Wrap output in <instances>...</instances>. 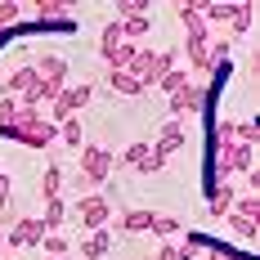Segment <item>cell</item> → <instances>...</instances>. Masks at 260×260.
Wrapping results in <instances>:
<instances>
[{
    "mask_svg": "<svg viewBox=\"0 0 260 260\" xmlns=\"http://www.w3.org/2000/svg\"><path fill=\"white\" fill-rule=\"evenodd\" d=\"M36 14H41V18H68L72 9H68V5H58V0H41V5H36Z\"/></svg>",
    "mask_w": 260,
    "mask_h": 260,
    "instance_id": "obj_30",
    "label": "cell"
},
{
    "mask_svg": "<svg viewBox=\"0 0 260 260\" xmlns=\"http://www.w3.org/2000/svg\"><path fill=\"white\" fill-rule=\"evenodd\" d=\"M117 14H121V18H135V14H148V5H144V0H121Z\"/></svg>",
    "mask_w": 260,
    "mask_h": 260,
    "instance_id": "obj_32",
    "label": "cell"
},
{
    "mask_svg": "<svg viewBox=\"0 0 260 260\" xmlns=\"http://www.w3.org/2000/svg\"><path fill=\"white\" fill-rule=\"evenodd\" d=\"M90 99H94V85H85V81H81V85H63V90L54 94L50 117H45V121H50V126H63V121H72Z\"/></svg>",
    "mask_w": 260,
    "mask_h": 260,
    "instance_id": "obj_3",
    "label": "cell"
},
{
    "mask_svg": "<svg viewBox=\"0 0 260 260\" xmlns=\"http://www.w3.org/2000/svg\"><path fill=\"white\" fill-rule=\"evenodd\" d=\"M207 108V81H188L180 94H171V117L184 121V117H198Z\"/></svg>",
    "mask_w": 260,
    "mask_h": 260,
    "instance_id": "obj_6",
    "label": "cell"
},
{
    "mask_svg": "<svg viewBox=\"0 0 260 260\" xmlns=\"http://www.w3.org/2000/svg\"><path fill=\"white\" fill-rule=\"evenodd\" d=\"M188 72H184V68H171V72H161V81H157V90H161V94H180L184 85H188Z\"/></svg>",
    "mask_w": 260,
    "mask_h": 260,
    "instance_id": "obj_18",
    "label": "cell"
},
{
    "mask_svg": "<svg viewBox=\"0 0 260 260\" xmlns=\"http://www.w3.org/2000/svg\"><path fill=\"white\" fill-rule=\"evenodd\" d=\"M251 14H256V5H234V18H229V31H234V36L251 31Z\"/></svg>",
    "mask_w": 260,
    "mask_h": 260,
    "instance_id": "obj_22",
    "label": "cell"
},
{
    "mask_svg": "<svg viewBox=\"0 0 260 260\" xmlns=\"http://www.w3.org/2000/svg\"><path fill=\"white\" fill-rule=\"evenodd\" d=\"M41 247H45V256H50V260H63V256H68V238H63V234H45Z\"/></svg>",
    "mask_w": 260,
    "mask_h": 260,
    "instance_id": "obj_29",
    "label": "cell"
},
{
    "mask_svg": "<svg viewBox=\"0 0 260 260\" xmlns=\"http://www.w3.org/2000/svg\"><path fill=\"white\" fill-rule=\"evenodd\" d=\"M198 14H202V23H229V18H234V5H224V0H220V5H198Z\"/></svg>",
    "mask_w": 260,
    "mask_h": 260,
    "instance_id": "obj_21",
    "label": "cell"
},
{
    "mask_svg": "<svg viewBox=\"0 0 260 260\" xmlns=\"http://www.w3.org/2000/svg\"><path fill=\"white\" fill-rule=\"evenodd\" d=\"M117 229H121V234H144V229H153V211H121V215H117Z\"/></svg>",
    "mask_w": 260,
    "mask_h": 260,
    "instance_id": "obj_14",
    "label": "cell"
},
{
    "mask_svg": "<svg viewBox=\"0 0 260 260\" xmlns=\"http://www.w3.org/2000/svg\"><path fill=\"white\" fill-rule=\"evenodd\" d=\"M234 184H215V188H211L207 193V211L211 215H215V220H220V215H229V211H234Z\"/></svg>",
    "mask_w": 260,
    "mask_h": 260,
    "instance_id": "obj_11",
    "label": "cell"
},
{
    "mask_svg": "<svg viewBox=\"0 0 260 260\" xmlns=\"http://www.w3.org/2000/svg\"><path fill=\"white\" fill-rule=\"evenodd\" d=\"M157 260H180V256H175V247H161V251H157Z\"/></svg>",
    "mask_w": 260,
    "mask_h": 260,
    "instance_id": "obj_36",
    "label": "cell"
},
{
    "mask_svg": "<svg viewBox=\"0 0 260 260\" xmlns=\"http://www.w3.org/2000/svg\"><path fill=\"white\" fill-rule=\"evenodd\" d=\"M14 18H18V5L14 0H0V36H5V27H14Z\"/></svg>",
    "mask_w": 260,
    "mask_h": 260,
    "instance_id": "obj_31",
    "label": "cell"
},
{
    "mask_svg": "<svg viewBox=\"0 0 260 260\" xmlns=\"http://www.w3.org/2000/svg\"><path fill=\"white\" fill-rule=\"evenodd\" d=\"M229 220V229H234L238 238H251L256 242V234H260V220H242V215H224Z\"/></svg>",
    "mask_w": 260,
    "mask_h": 260,
    "instance_id": "obj_25",
    "label": "cell"
},
{
    "mask_svg": "<svg viewBox=\"0 0 260 260\" xmlns=\"http://www.w3.org/2000/svg\"><path fill=\"white\" fill-rule=\"evenodd\" d=\"M198 5H202V0H184V5H175V14H180V23H184V50H198V45H211V27L202 23Z\"/></svg>",
    "mask_w": 260,
    "mask_h": 260,
    "instance_id": "obj_4",
    "label": "cell"
},
{
    "mask_svg": "<svg viewBox=\"0 0 260 260\" xmlns=\"http://www.w3.org/2000/svg\"><path fill=\"white\" fill-rule=\"evenodd\" d=\"M0 207H9V180H5V166H0Z\"/></svg>",
    "mask_w": 260,
    "mask_h": 260,
    "instance_id": "obj_35",
    "label": "cell"
},
{
    "mask_svg": "<svg viewBox=\"0 0 260 260\" xmlns=\"http://www.w3.org/2000/svg\"><path fill=\"white\" fill-rule=\"evenodd\" d=\"M148 153H153V144H148V139H139V144H130V148H126L121 157H117V161H121V166H135V171H139V166L148 161Z\"/></svg>",
    "mask_w": 260,
    "mask_h": 260,
    "instance_id": "obj_19",
    "label": "cell"
},
{
    "mask_svg": "<svg viewBox=\"0 0 260 260\" xmlns=\"http://www.w3.org/2000/svg\"><path fill=\"white\" fill-rule=\"evenodd\" d=\"M31 90H36V68L27 63V68H18L14 77L5 81V90H0V94H5V99H23V94H31Z\"/></svg>",
    "mask_w": 260,
    "mask_h": 260,
    "instance_id": "obj_9",
    "label": "cell"
},
{
    "mask_svg": "<svg viewBox=\"0 0 260 260\" xmlns=\"http://www.w3.org/2000/svg\"><path fill=\"white\" fill-rule=\"evenodd\" d=\"M117 45H121V27H117V23H108V27H104V36H99V54L108 58V54L117 50Z\"/></svg>",
    "mask_w": 260,
    "mask_h": 260,
    "instance_id": "obj_28",
    "label": "cell"
},
{
    "mask_svg": "<svg viewBox=\"0 0 260 260\" xmlns=\"http://www.w3.org/2000/svg\"><path fill=\"white\" fill-rule=\"evenodd\" d=\"M108 85H112V94H126V99H139L144 94V85L130 77V72H108Z\"/></svg>",
    "mask_w": 260,
    "mask_h": 260,
    "instance_id": "obj_16",
    "label": "cell"
},
{
    "mask_svg": "<svg viewBox=\"0 0 260 260\" xmlns=\"http://www.w3.org/2000/svg\"><path fill=\"white\" fill-rule=\"evenodd\" d=\"M256 139H260L256 121H234V144H251V148H256Z\"/></svg>",
    "mask_w": 260,
    "mask_h": 260,
    "instance_id": "obj_26",
    "label": "cell"
},
{
    "mask_svg": "<svg viewBox=\"0 0 260 260\" xmlns=\"http://www.w3.org/2000/svg\"><path fill=\"white\" fill-rule=\"evenodd\" d=\"M148 234L171 238V234H180V220H175V215H157V211H153V229H148Z\"/></svg>",
    "mask_w": 260,
    "mask_h": 260,
    "instance_id": "obj_27",
    "label": "cell"
},
{
    "mask_svg": "<svg viewBox=\"0 0 260 260\" xmlns=\"http://www.w3.org/2000/svg\"><path fill=\"white\" fill-rule=\"evenodd\" d=\"M135 54H139V45H130V41H121L117 50L108 54V72H130V63H135Z\"/></svg>",
    "mask_w": 260,
    "mask_h": 260,
    "instance_id": "obj_17",
    "label": "cell"
},
{
    "mask_svg": "<svg viewBox=\"0 0 260 260\" xmlns=\"http://www.w3.org/2000/svg\"><path fill=\"white\" fill-rule=\"evenodd\" d=\"M14 112H18V99H5V94H0V130L14 121Z\"/></svg>",
    "mask_w": 260,
    "mask_h": 260,
    "instance_id": "obj_33",
    "label": "cell"
},
{
    "mask_svg": "<svg viewBox=\"0 0 260 260\" xmlns=\"http://www.w3.org/2000/svg\"><path fill=\"white\" fill-rule=\"evenodd\" d=\"M112 166L117 157L99 148V144H81V171H77V188H90V184H108L112 180Z\"/></svg>",
    "mask_w": 260,
    "mask_h": 260,
    "instance_id": "obj_2",
    "label": "cell"
},
{
    "mask_svg": "<svg viewBox=\"0 0 260 260\" xmlns=\"http://www.w3.org/2000/svg\"><path fill=\"white\" fill-rule=\"evenodd\" d=\"M117 27H121V41L139 45V36L153 31V18H148V14H135V18H117Z\"/></svg>",
    "mask_w": 260,
    "mask_h": 260,
    "instance_id": "obj_13",
    "label": "cell"
},
{
    "mask_svg": "<svg viewBox=\"0 0 260 260\" xmlns=\"http://www.w3.org/2000/svg\"><path fill=\"white\" fill-rule=\"evenodd\" d=\"M63 193V166H50L45 175H41V198L50 202V198H58Z\"/></svg>",
    "mask_w": 260,
    "mask_h": 260,
    "instance_id": "obj_20",
    "label": "cell"
},
{
    "mask_svg": "<svg viewBox=\"0 0 260 260\" xmlns=\"http://www.w3.org/2000/svg\"><path fill=\"white\" fill-rule=\"evenodd\" d=\"M5 242H9V247H41V242H45V224H41L36 215H23V220L9 224Z\"/></svg>",
    "mask_w": 260,
    "mask_h": 260,
    "instance_id": "obj_7",
    "label": "cell"
},
{
    "mask_svg": "<svg viewBox=\"0 0 260 260\" xmlns=\"http://www.w3.org/2000/svg\"><path fill=\"white\" fill-rule=\"evenodd\" d=\"M108 247H112V234H108V229H94V234L81 242V256H85V260H104Z\"/></svg>",
    "mask_w": 260,
    "mask_h": 260,
    "instance_id": "obj_15",
    "label": "cell"
},
{
    "mask_svg": "<svg viewBox=\"0 0 260 260\" xmlns=\"http://www.w3.org/2000/svg\"><path fill=\"white\" fill-rule=\"evenodd\" d=\"M58 139H63V144H68V148H72V153H77V148H81V139H85V130H81V121H77V117H72V121H63V126H58Z\"/></svg>",
    "mask_w": 260,
    "mask_h": 260,
    "instance_id": "obj_24",
    "label": "cell"
},
{
    "mask_svg": "<svg viewBox=\"0 0 260 260\" xmlns=\"http://www.w3.org/2000/svg\"><path fill=\"white\" fill-rule=\"evenodd\" d=\"M63 260H68V256H63Z\"/></svg>",
    "mask_w": 260,
    "mask_h": 260,
    "instance_id": "obj_38",
    "label": "cell"
},
{
    "mask_svg": "<svg viewBox=\"0 0 260 260\" xmlns=\"http://www.w3.org/2000/svg\"><path fill=\"white\" fill-rule=\"evenodd\" d=\"M211 260H238V256L229 251V247H224V251H211Z\"/></svg>",
    "mask_w": 260,
    "mask_h": 260,
    "instance_id": "obj_37",
    "label": "cell"
},
{
    "mask_svg": "<svg viewBox=\"0 0 260 260\" xmlns=\"http://www.w3.org/2000/svg\"><path fill=\"white\" fill-rule=\"evenodd\" d=\"M5 139H14V144H23V148H50L54 139H58V126H50L36 108H23L18 104V112H14V121L0 130Z\"/></svg>",
    "mask_w": 260,
    "mask_h": 260,
    "instance_id": "obj_1",
    "label": "cell"
},
{
    "mask_svg": "<svg viewBox=\"0 0 260 260\" xmlns=\"http://www.w3.org/2000/svg\"><path fill=\"white\" fill-rule=\"evenodd\" d=\"M130 77L139 81L144 90H148V85H157V81H161V58H157V50H144V45H139L135 63H130Z\"/></svg>",
    "mask_w": 260,
    "mask_h": 260,
    "instance_id": "obj_8",
    "label": "cell"
},
{
    "mask_svg": "<svg viewBox=\"0 0 260 260\" xmlns=\"http://www.w3.org/2000/svg\"><path fill=\"white\" fill-rule=\"evenodd\" d=\"M41 224H45V234H58V229L68 224V202H63V198H50L45 211H41Z\"/></svg>",
    "mask_w": 260,
    "mask_h": 260,
    "instance_id": "obj_12",
    "label": "cell"
},
{
    "mask_svg": "<svg viewBox=\"0 0 260 260\" xmlns=\"http://www.w3.org/2000/svg\"><path fill=\"white\" fill-rule=\"evenodd\" d=\"M72 215H77L81 229H90V234H94V229H108V224H112V202L90 193V198H77V211H72Z\"/></svg>",
    "mask_w": 260,
    "mask_h": 260,
    "instance_id": "obj_5",
    "label": "cell"
},
{
    "mask_svg": "<svg viewBox=\"0 0 260 260\" xmlns=\"http://www.w3.org/2000/svg\"><path fill=\"white\" fill-rule=\"evenodd\" d=\"M166 171V157H157V153H148V161L139 166V175H161Z\"/></svg>",
    "mask_w": 260,
    "mask_h": 260,
    "instance_id": "obj_34",
    "label": "cell"
},
{
    "mask_svg": "<svg viewBox=\"0 0 260 260\" xmlns=\"http://www.w3.org/2000/svg\"><path fill=\"white\" fill-rule=\"evenodd\" d=\"M184 139H188V135H184V121H171V126L157 135L153 153H157V157H171V153H180V148H184Z\"/></svg>",
    "mask_w": 260,
    "mask_h": 260,
    "instance_id": "obj_10",
    "label": "cell"
},
{
    "mask_svg": "<svg viewBox=\"0 0 260 260\" xmlns=\"http://www.w3.org/2000/svg\"><path fill=\"white\" fill-rule=\"evenodd\" d=\"M229 215H242V220H260V193L251 198H234V211Z\"/></svg>",
    "mask_w": 260,
    "mask_h": 260,
    "instance_id": "obj_23",
    "label": "cell"
}]
</instances>
